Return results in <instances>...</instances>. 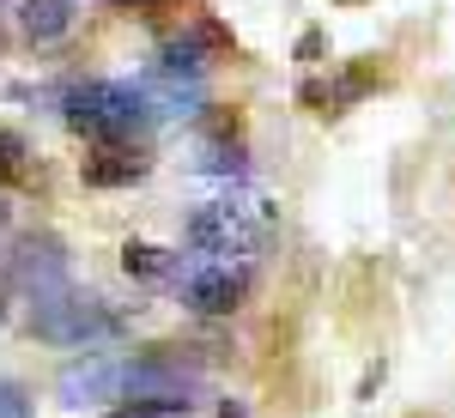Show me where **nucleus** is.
Returning <instances> with one entry per match:
<instances>
[{
  "label": "nucleus",
  "mask_w": 455,
  "mask_h": 418,
  "mask_svg": "<svg viewBox=\"0 0 455 418\" xmlns=\"http://www.w3.org/2000/svg\"><path fill=\"white\" fill-rule=\"evenodd\" d=\"M171 291L188 315H237L255 291V255H212V248L182 255L176 248Z\"/></svg>",
  "instance_id": "nucleus-1"
},
{
  "label": "nucleus",
  "mask_w": 455,
  "mask_h": 418,
  "mask_svg": "<svg viewBox=\"0 0 455 418\" xmlns=\"http://www.w3.org/2000/svg\"><path fill=\"white\" fill-rule=\"evenodd\" d=\"M61 115H68L73 134H85L92 146L98 139H134L152 122L134 79H73L61 91Z\"/></svg>",
  "instance_id": "nucleus-2"
},
{
  "label": "nucleus",
  "mask_w": 455,
  "mask_h": 418,
  "mask_svg": "<svg viewBox=\"0 0 455 418\" xmlns=\"http://www.w3.org/2000/svg\"><path fill=\"white\" fill-rule=\"evenodd\" d=\"M31 334L49 340V346H98V340H116L122 334V315L109 310L98 291H49L36 297L31 310Z\"/></svg>",
  "instance_id": "nucleus-3"
},
{
  "label": "nucleus",
  "mask_w": 455,
  "mask_h": 418,
  "mask_svg": "<svg viewBox=\"0 0 455 418\" xmlns=\"http://www.w3.org/2000/svg\"><path fill=\"white\" fill-rule=\"evenodd\" d=\"M274 225V212H249L237 201H207L188 212V248H212V255H255L261 231Z\"/></svg>",
  "instance_id": "nucleus-4"
},
{
  "label": "nucleus",
  "mask_w": 455,
  "mask_h": 418,
  "mask_svg": "<svg viewBox=\"0 0 455 418\" xmlns=\"http://www.w3.org/2000/svg\"><path fill=\"white\" fill-rule=\"evenodd\" d=\"M6 279L25 291V297H49V291H68L73 285V261L61 237H49V231H25L19 243H12V261H6Z\"/></svg>",
  "instance_id": "nucleus-5"
},
{
  "label": "nucleus",
  "mask_w": 455,
  "mask_h": 418,
  "mask_svg": "<svg viewBox=\"0 0 455 418\" xmlns=\"http://www.w3.org/2000/svg\"><path fill=\"white\" fill-rule=\"evenodd\" d=\"M225 49H231L225 25H212V19H195V25H182V31H171L164 43H158V61H152V67L182 73V79H207L212 61H225Z\"/></svg>",
  "instance_id": "nucleus-6"
},
{
  "label": "nucleus",
  "mask_w": 455,
  "mask_h": 418,
  "mask_svg": "<svg viewBox=\"0 0 455 418\" xmlns=\"http://www.w3.org/2000/svg\"><path fill=\"white\" fill-rule=\"evenodd\" d=\"M55 400L61 406H104V400H128V364H116L104 351H92V358H79L61 370V383H55Z\"/></svg>",
  "instance_id": "nucleus-7"
},
{
  "label": "nucleus",
  "mask_w": 455,
  "mask_h": 418,
  "mask_svg": "<svg viewBox=\"0 0 455 418\" xmlns=\"http://www.w3.org/2000/svg\"><path fill=\"white\" fill-rule=\"evenodd\" d=\"M134 85H140V104L152 122H182V115H201V104H207L201 79H182V73H164V67H146Z\"/></svg>",
  "instance_id": "nucleus-8"
},
{
  "label": "nucleus",
  "mask_w": 455,
  "mask_h": 418,
  "mask_svg": "<svg viewBox=\"0 0 455 418\" xmlns=\"http://www.w3.org/2000/svg\"><path fill=\"white\" fill-rule=\"evenodd\" d=\"M79 176H85V188H134L146 176V146L140 139H98Z\"/></svg>",
  "instance_id": "nucleus-9"
},
{
  "label": "nucleus",
  "mask_w": 455,
  "mask_h": 418,
  "mask_svg": "<svg viewBox=\"0 0 455 418\" xmlns=\"http://www.w3.org/2000/svg\"><path fill=\"white\" fill-rule=\"evenodd\" d=\"M19 31L31 43H61L73 31V0H25L19 6Z\"/></svg>",
  "instance_id": "nucleus-10"
},
{
  "label": "nucleus",
  "mask_w": 455,
  "mask_h": 418,
  "mask_svg": "<svg viewBox=\"0 0 455 418\" xmlns=\"http://www.w3.org/2000/svg\"><path fill=\"white\" fill-rule=\"evenodd\" d=\"M171 267H176V248H158L134 237V243H122V273L140 279V285H171Z\"/></svg>",
  "instance_id": "nucleus-11"
},
{
  "label": "nucleus",
  "mask_w": 455,
  "mask_h": 418,
  "mask_svg": "<svg viewBox=\"0 0 455 418\" xmlns=\"http://www.w3.org/2000/svg\"><path fill=\"white\" fill-rule=\"evenodd\" d=\"M0 176L6 182H19V188H31L36 176V158H31V146H25V134H12V128H0Z\"/></svg>",
  "instance_id": "nucleus-12"
},
{
  "label": "nucleus",
  "mask_w": 455,
  "mask_h": 418,
  "mask_svg": "<svg viewBox=\"0 0 455 418\" xmlns=\"http://www.w3.org/2000/svg\"><path fill=\"white\" fill-rule=\"evenodd\" d=\"M195 170H201V176H249V158H243L237 139H212L207 152L195 158Z\"/></svg>",
  "instance_id": "nucleus-13"
},
{
  "label": "nucleus",
  "mask_w": 455,
  "mask_h": 418,
  "mask_svg": "<svg viewBox=\"0 0 455 418\" xmlns=\"http://www.w3.org/2000/svg\"><path fill=\"white\" fill-rule=\"evenodd\" d=\"M109 418H195V406H176V400H122Z\"/></svg>",
  "instance_id": "nucleus-14"
},
{
  "label": "nucleus",
  "mask_w": 455,
  "mask_h": 418,
  "mask_svg": "<svg viewBox=\"0 0 455 418\" xmlns=\"http://www.w3.org/2000/svg\"><path fill=\"white\" fill-rule=\"evenodd\" d=\"M0 418H31V388L0 376Z\"/></svg>",
  "instance_id": "nucleus-15"
},
{
  "label": "nucleus",
  "mask_w": 455,
  "mask_h": 418,
  "mask_svg": "<svg viewBox=\"0 0 455 418\" xmlns=\"http://www.w3.org/2000/svg\"><path fill=\"white\" fill-rule=\"evenodd\" d=\"M237 128H243L237 109H212L207 115V139H237Z\"/></svg>",
  "instance_id": "nucleus-16"
},
{
  "label": "nucleus",
  "mask_w": 455,
  "mask_h": 418,
  "mask_svg": "<svg viewBox=\"0 0 455 418\" xmlns=\"http://www.w3.org/2000/svg\"><path fill=\"white\" fill-rule=\"evenodd\" d=\"M383 376H388V364H383V358H377V364L364 370V383H358V400H371V394L383 388Z\"/></svg>",
  "instance_id": "nucleus-17"
},
{
  "label": "nucleus",
  "mask_w": 455,
  "mask_h": 418,
  "mask_svg": "<svg viewBox=\"0 0 455 418\" xmlns=\"http://www.w3.org/2000/svg\"><path fill=\"white\" fill-rule=\"evenodd\" d=\"M322 55V31H304L298 36V61H315Z\"/></svg>",
  "instance_id": "nucleus-18"
},
{
  "label": "nucleus",
  "mask_w": 455,
  "mask_h": 418,
  "mask_svg": "<svg viewBox=\"0 0 455 418\" xmlns=\"http://www.w3.org/2000/svg\"><path fill=\"white\" fill-rule=\"evenodd\" d=\"M116 6H128V12H164V6H176V0H116Z\"/></svg>",
  "instance_id": "nucleus-19"
},
{
  "label": "nucleus",
  "mask_w": 455,
  "mask_h": 418,
  "mask_svg": "<svg viewBox=\"0 0 455 418\" xmlns=\"http://www.w3.org/2000/svg\"><path fill=\"white\" fill-rule=\"evenodd\" d=\"M6 225H12V207H6V201H0V237H6Z\"/></svg>",
  "instance_id": "nucleus-20"
},
{
  "label": "nucleus",
  "mask_w": 455,
  "mask_h": 418,
  "mask_svg": "<svg viewBox=\"0 0 455 418\" xmlns=\"http://www.w3.org/2000/svg\"><path fill=\"white\" fill-rule=\"evenodd\" d=\"M6 285H12V279H6V273H0V315H6Z\"/></svg>",
  "instance_id": "nucleus-21"
}]
</instances>
